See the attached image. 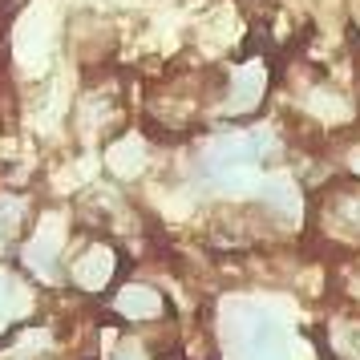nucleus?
Listing matches in <instances>:
<instances>
[{
  "label": "nucleus",
  "mask_w": 360,
  "mask_h": 360,
  "mask_svg": "<svg viewBox=\"0 0 360 360\" xmlns=\"http://www.w3.org/2000/svg\"><path fill=\"white\" fill-rule=\"evenodd\" d=\"M13 316V283L8 279H0V324Z\"/></svg>",
  "instance_id": "3"
},
{
  "label": "nucleus",
  "mask_w": 360,
  "mask_h": 360,
  "mask_svg": "<svg viewBox=\"0 0 360 360\" xmlns=\"http://www.w3.org/2000/svg\"><path fill=\"white\" fill-rule=\"evenodd\" d=\"M122 295H126V300H122V311H126V316H154L158 304H162V300L154 292H146V288H130V292H122Z\"/></svg>",
  "instance_id": "2"
},
{
  "label": "nucleus",
  "mask_w": 360,
  "mask_h": 360,
  "mask_svg": "<svg viewBox=\"0 0 360 360\" xmlns=\"http://www.w3.org/2000/svg\"><path fill=\"white\" fill-rule=\"evenodd\" d=\"M114 271V259H110V251H89L82 263H77V283L82 288H101L105 279Z\"/></svg>",
  "instance_id": "1"
}]
</instances>
